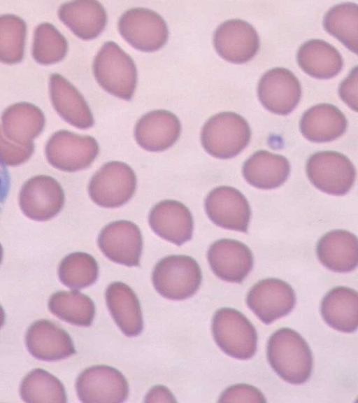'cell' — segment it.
Returning <instances> with one entry per match:
<instances>
[{"label": "cell", "mask_w": 358, "mask_h": 403, "mask_svg": "<svg viewBox=\"0 0 358 403\" xmlns=\"http://www.w3.org/2000/svg\"><path fill=\"white\" fill-rule=\"evenodd\" d=\"M267 358L284 381L294 385L305 383L313 369V356L305 339L296 331L282 327L270 337Z\"/></svg>", "instance_id": "1"}, {"label": "cell", "mask_w": 358, "mask_h": 403, "mask_svg": "<svg viewBox=\"0 0 358 403\" xmlns=\"http://www.w3.org/2000/svg\"><path fill=\"white\" fill-rule=\"evenodd\" d=\"M94 77L100 86L118 98L129 100L137 82L134 60L116 43L106 42L93 62Z\"/></svg>", "instance_id": "2"}, {"label": "cell", "mask_w": 358, "mask_h": 403, "mask_svg": "<svg viewBox=\"0 0 358 403\" xmlns=\"http://www.w3.org/2000/svg\"><path fill=\"white\" fill-rule=\"evenodd\" d=\"M251 132L248 122L234 112H222L203 125L201 141L205 150L216 158L238 155L249 143Z\"/></svg>", "instance_id": "3"}, {"label": "cell", "mask_w": 358, "mask_h": 403, "mask_svg": "<svg viewBox=\"0 0 358 403\" xmlns=\"http://www.w3.org/2000/svg\"><path fill=\"white\" fill-rule=\"evenodd\" d=\"M202 274L197 262L185 255H173L162 258L155 265L152 281L162 296L172 300H182L199 290Z\"/></svg>", "instance_id": "4"}, {"label": "cell", "mask_w": 358, "mask_h": 403, "mask_svg": "<svg viewBox=\"0 0 358 403\" xmlns=\"http://www.w3.org/2000/svg\"><path fill=\"white\" fill-rule=\"evenodd\" d=\"M212 332L217 346L231 357L247 360L256 353V330L242 313L234 309L222 308L215 312Z\"/></svg>", "instance_id": "5"}, {"label": "cell", "mask_w": 358, "mask_h": 403, "mask_svg": "<svg viewBox=\"0 0 358 403\" xmlns=\"http://www.w3.org/2000/svg\"><path fill=\"white\" fill-rule=\"evenodd\" d=\"M136 176L127 164L112 161L103 164L91 178L88 192L92 202L105 208H117L134 195Z\"/></svg>", "instance_id": "6"}, {"label": "cell", "mask_w": 358, "mask_h": 403, "mask_svg": "<svg viewBox=\"0 0 358 403\" xmlns=\"http://www.w3.org/2000/svg\"><path fill=\"white\" fill-rule=\"evenodd\" d=\"M307 176L320 190L329 195H343L352 187L356 170L343 154L321 151L312 155L306 163Z\"/></svg>", "instance_id": "7"}, {"label": "cell", "mask_w": 358, "mask_h": 403, "mask_svg": "<svg viewBox=\"0 0 358 403\" xmlns=\"http://www.w3.org/2000/svg\"><path fill=\"white\" fill-rule=\"evenodd\" d=\"M118 30L131 46L144 52L159 50L169 36L163 17L155 11L141 7L131 8L121 15Z\"/></svg>", "instance_id": "8"}, {"label": "cell", "mask_w": 358, "mask_h": 403, "mask_svg": "<svg viewBox=\"0 0 358 403\" xmlns=\"http://www.w3.org/2000/svg\"><path fill=\"white\" fill-rule=\"evenodd\" d=\"M99 150L94 137L60 130L48 141L46 155L56 168L73 172L89 167L98 155Z\"/></svg>", "instance_id": "9"}, {"label": "cell", "mask_w": 358, "mask_h": 403, "mask_svg": "<svg viewBox=\"0 0 358 403\" xmlns=\"http://www.w3.org/2000/svg\"><path fill=\"white\" fill-rule=\"evenodd\" d=\"M76 389L85 403L122 402L128 397L129 385L123 374L108 365H94L78 376Z\"/></svg>", "instance_id": "10"}, {"label": "cell", "mask_w": 358, "mask_h": 403, "mask_svg": "<svg viewBox=\"0 0 358 403\" xmlns=\"http://www.w3.org/2000/svg\"><path fill=\"white\" fill-rule=\"evenodd\" d=\"M101 252L111 261L127 267L140 265L143 239L139 227L129 220L106 225L98 237Z\"/></svg>", "instance_id": "11"}, {"label": "cell", "mask_w": 358, "mask_h": 403, "mask_svg": "<svg viewBox=\"0 0 358 403\" xmlns=\"http://www.w3.org/2000/svg\"><path fill=\"white\" fill-rule=\"evenodd\" d=\"M295 302V292L291 285L278 278L259 281L247 295L248 307L265 324L287 315Z\"/></svg>", "instance_id": "12"}, {"label": "cell", "mask_w": 358, "mask_h": 403, "mask_svg": "<svg viewBox=\"0 0 358 403\" xmlns=\"http://www.w3.org/2000/svg\"><path fill=\"white\" fill-rule=\"evenodd\" d=\"M205 210L216 225L246 232L251 215L250 205L237 189L220 186L212 190L205 200Z\"/></svg>", "instance_id": "13"}, {"label": "cell", "mask_w": 358, "mask_h": 403, "mask_svg": "<svg viewBox=\"0 0 358 403\" xmlns=\"http://www.w3.org/2000/svg\"><path fill=\"white\" fill-rule=\"evenodd\" d=\"M257 92L263 106L281 115L290 113L301 96L298 78L289 70L281 67L271 69L262 76Z\"/></svg>", "instance_id": "14"}, {"label": "cell", "mask_w": 358, "mask_h": 403, "mask_svg": "<svg viewBox=\"0 0 358 403\" xmlns=\"http://www.w3.org/2000/svg\"><path fill=\"white\" fill-rule=\"evenodd\" d=\"M213 43L222 58L236 64L250 61L259 48L255 29L240 19L229 20L218 26L213 35Z\"/></svg>", "instance_id": "15"}, {"label": "cell", "mask_w": 358, "mask_h": 403, "mask_svg": "<svg viewBox=\"0 0 358 403\" xmlns=\"http://www.w3.org/2000/svg\"><path fill=\"white\" fill-rule=\"evenodd\" d=\"M25 344L33 357L46 362L63 360L76 353L70 335L48 320H36L29 326Z\"/></svg>", "instance_id": "16"}, {"label": "cell", "mask_w": 358, "mask_h": 403, "mask_svg": "<svg viewBox=\"0 0 358 403\" xmlns=\"http://www.w3.org/2000/svg\"><path fill=\"white\" fill-rule=\"evenodd\" d=\"M208 260L219 278L231 283L242 282L253 267L250 248L242 242L229 239L216 241L210 246Z\"/></svg>", "instance_id": "17"}, {"label": "cell", "mask_w": 358, "mask_h": 403, "mask_svg": "<svg viewBox=\"0 0 358 403\" xmlns=\"http://www.w3.org/2000/svg\"><path fill=\"white\" fill-rule=\"evenodd\" d=\"M149 225L161 238L181 246L192 236L194 222L188 208L176 200L156 204L149 214Z\"/></svg>", "instance_id": "18"}, {"label": "cell", "mask_w": 358, "mask_h": 403, "mask_svg": "<svg viewBox=\"0 0 358 403\" xmlns=\"http://www.w3.org/2000/svg\"><path fill=\"white\" fill-rule=\"evenodd\" d=\"M180 131L178 117L172 112L161 109L148 112L138 120L134 136L143 149L159 152L173 146L179 138Z\"/></svg>", "instance_id": "19"}, {"label": "cell", "mask_w": 358, "mask_h": 403, "mask_svg": "<svg viewBox=\"0 0 358 403\" xmlns=\"http://www.w3.org/2000/svg\"><path fill=\"white\" fill-rule=\"evenodd\" d=\"M49 87L52 104L65 121L80 129L93 126V115L87 101L65 78L58 73L52 74Z\"/></svg>", "instance_id": "20"}, {"label": "cell", "mask_w": 358, "mask_h": 403, "mask_svg": "<svg viewBox=\"0 0 358 403\" xmlns=\"http://www.w3.org/2000/svg\"><path fill=\"white\" fill-rule=\"evenodd\" d=\"M58 16L75 35L83 40L96 38L107 22L105 8L94 0L66 2L59 8Z\"/></svg>", "instance_id": "21"}, {"label": "cell", "mask_w": 358, "mask_h": 403, "mask_svg": "<svg viewBox=\"0 0 358 403\" xmlns=\"http://www.w3.org/2000/svg\"><path fill=\"white\" fill-rule=\"evenodd\" d=\"M316 253L320 262L327 269L339 273L351 271L358 262L357 239L346 230L329 232L319 240Z\"/></svg>", "instance_id": "22"}, {"label": "cell", "mask_w": 358, "mask_h": 403, "mask_svg": "<svg viewBox=\"0 0 358 403\" xmlns=\"http://www.w3.org/2000/svg\"><path fill=\"white\" fill-rule=\"evenodd\" d=\"M347 125L345 116L337 107L330 104H320L303 113L299 127L308 140L322 143L341 136L346 131Z\"/></svg>", "instance_id": "23"}, {"label": "cell", "mask_w": 358, "mask_h": 403, "mask_svg": "<svg viewBox=\"0 0 358 403\" xmlns=\"http://www.w3.org/2000/svg\"><path fill=\"white\" fill-rule=\"evenodd\" d=\"M106 304L115 322L127 337L138 335L143 322L139 301L133 290L122 282H114L106 291Z\"/></svg>", "instance_id": "24"}, {"label": "cell", "mask_w": 358, "mask_h": 403, "mask_svg": "<svg viewBox=\"0 0 358 403\" xmlns=\"http://www.w3.org/2000/svg\"><path fill=\"white\" fill-rule=\"evenodd\" d=\"M289 171V162L285 157L266 150L255 152L243 167L245 181L264 190L280 186L287 179Z\"/></svg>", "instance_id": "25"}, {"label": "cell", "mask_w": 358, "mask_h": 403, "mask_svg": "<svg viewBox=\"0 0 358 403\" xmlns=\"http://www.w3.org/2000/svg\"><path fill=\"white\" fill-rule=\"evenodd\" d=\"M321 314L324 321L338 331H356L358 325L357 291L343 286L332 288L321 302Z\"/></svg>", "instance_id": "26"}, {"label": "cell", "mask_w": 358, "mask_h": 403, "mask_svg": "<svg viewBox=\"0 0 358 403\" xmlns=\"http://www.w3.org/2000/svg\"><path fill=\"white\" fill-rule=\"evenodd\" d=\"M297 61L304 72L320 79L335 76L343 64L337 49L320 39H311L303 43L297 52Z\"/></svg>", "instance_id": "27"}, {"label": "cell", "mask_w": 358, "mask_h": 403, "mask_svg": "<svg viewBox=\"0 0 358 403\" xmlns=\"http://www.w3.org/2000/svg\"><path fill=\"white\" fill-rule=\"evenodd\" d=\"M1 120L6 136L27 145L40 134L45 124L41 110L27 102H20L7 108Z\"/></svg>", "instance_id": "28"}, {"label": "cell", "mask_w": 358, "mask_h": 403, "mask_svg": "<svg viewBox=\"0 0 358 403\" xmlns=\"http://www.w3.org/2000/svg\"><path fill=\"white\" fill-rule=\"evenodd\" d=\"M50 311L59 319L77 326H90L95 316V306L78 291H58L48 301Z\"/></svg>", "instance_id": "29"}, {"label": "cell", "mask_w": 358, "mask_h": 403, "mask_svg": "<svg viewBox=\"0 0 358 403\" xmlns=\"http://www.w3.org/2000/svg\"><path fill=\"white\" fill-rule=\"evenodd\" d=\"M20 395L25 402H59L67 401L62 382L48 372L37 368L28 373L21 382Z\"/></svg>", "instance_id": "30"}, {"label": "cell", "mask_w": 358, "mask_h": 403, "mask_svg": "<svg viewBox=\"0 0 358 403\" xmlns=\"http://www.w3.org/2000/svg\"><path fill=\"white\" fill-rule=\"evenodd\" d=\"M358 6L347 2L331 8L323 20L326 31L350 50L357 53Z\"/></svg>", "instance_id": "31"}, {"label": "cell", "mask_w": 358, "mask_h": 403, "mask_svg": "<svg viewBox=\"0 0 358 403\" xmlns=\"http://www.w3.org/2000/svg\"><path fill=\"white\" fill-rule=\"evenodd\" d=\"M99 274L96 260L90 254L76 252L61 262L58 275L61 282L72 289H81L93 284Z\"/></svg>", "instance_id": "32"}, {"label": "cell", "mask_w": 358, "mask_h": 403, "mask_svg": "<svg viewBox=\"0 0 358 403\" xmlns=\"http://www.w3.org/2000/svg\"><path fill=\"white\" fill-rule=\"evenodd\" d=\"M27 26L18 16H0V62L12 64L20 62L24 56Z\"/></svg>", "instance_id": "33"}, {"label": "cell", "mask_w": 358, "mask_h": 403, "mask_svg": "<svg viewBox=\"0 0 358 403\" xmlns=\"http://www.w3.org/2000/svg\"><path fill=\"white\" fill-rule=\"evenodd\" d=\"M67 50L68 43L66 38L52 24L44 22L36 27L32 55L38 63H57L63 59Z\"/></svg>", "instance_id": "34"}, {"label": "cell", "mask_w": 358, "mask_h": 403, "mask_svg": "<svg viewBox=\"0 0 358 403\" xmlns=\"http://www.w3.org/2000/svg\"><path fill=\"white\" fill-rule=\"evenodd\" d=\"M222 402H266L264 395L255 387L248 384H236L227 388L220 395Z\"/></svg>", "instance_id": "35"}, {"label": "cell", "mask_w": 358, "mask_h": 403, "mask_svg": "<svg viewBox=\"0 0 358 403\" xmlns=\"http://www.w3.org/2000/svg\"><path fill=\"white\" fill-rule=\"evenodd\" d=\"M33 152L32 144L24 148L6 142L0 133V156L9 164H15L26 160Z\"/></svg>", "instance_id": "36"}, {"label": "cell", "mask_w": 358, "mask_h": 403, "mask_svg": "<svg viewBox=\"0 0 358 403\" xmlns=\"http://www.w3.org/2000/svg\"><path fill=\"white\" fill-rule=\"evenodd\" d=\"M357 68L355 67L339 86V95L342 100L355 111L357 110Z\"/></svg>", "instance_id": "37"}, {"label": "cell", "mask_w": 358, "mask_h": 403, "mask_svg": "<svg viewBox=\"0 0 358 403\" xmlns=\"http://www.w3.org/2000/svg\"><path fill=\"white\" fill-rule=\"evenodd\" d=\"M11 188V176L6 162L0 156V217L8 198Z\"/></svg>", "instance_id": "38"}, {"label": "cell", "mask_w": 358, "mask_h": 403, "mask_svg": "<svg viewBox=\"0 0 358 403\" xmlns=\"http://www.w3.org/2000/svg\"><path fill=\"white\" fill-rule=\"evenodd\" d=\"M145 402H176L168 388L163 386L153 387L148 393Z\"/></svg>", "instance_id": "39"}, {"label": "cell", "mask_w": 358, "mask_h": 403, "mask_svg": "<svg viewBox=\"0 0 358 403\" xmlns=\"http://www.w3.org/2000/svg\"><path fill=\"white\" fill-rule=\"evenodd\" d=\"M6 319V315L3 307L0 305V329L3 327Z\"/></svg>", "instance_id": "40"}, {"label": "cell", "mask_w": 358, "mask_h": 403, "mask_svg": "<svg viewBox=\"0 0 358 403\" xmlns=\"http://www.w3.org/2000/svg\"><path fill=\"white\" fill-rule=\"evenodd\" d=\"M2 256H3V250H2L1 246L0 245V263H1V260H2Z\"/></svg>", "instance_id": "41"}, {"label": "cell", "mask_w": 358, "mask_h": 403, "mask_svg": "<svg viewBox=\"0 0 358 403\" xmlns=\"http://www.w3.org/2000/svg\"><path fill=\"white\" fill-rule=\"evenodd\" d=\"M43 195H41L40 199H42L43 198V197H42Z\"/></svg>", "instance_id": "42"}]
</instances>
